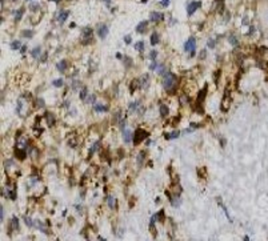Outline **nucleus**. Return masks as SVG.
<instances>
[{"label": "nucleus", "mask_w": 268, "mask_h": 241, "mask_svg": "<svg viewBox=\"0 0 268 241\" xmlns=\"http://www.w3.org/2000/svg\"><path fill=\"white\" fill-rule=\"evenodd\" d=\"M149 40H151V42H149V43H151V46H156V44H157V43L160 42V40H159V35H157V32H153V33L151 35V37H149Z\"/></svg>", "instance_id": "nucleus-30"}, {"label": "nucleus", "mask_w": 268, "mask_h": 241, "mask_svg": "<svg viewBox=\"0 0 268 241\" xmlns=\"http://www.w3.org/2000/svg\"><path fill=\"white\" fill-rule=\"evenodd\" d=\"M124 64L127 68H129V67H132V59L128 58V56H125L124 58Z\"/></svg>", "instance_id": "nucleus-41"}, {"label": "nucleus", "mask_w": 268, "mask_h": 241, "mask_svg": "<svg viewBox=\"0 0 268 241\" xmlns=\"http://www.w3.org/2000/svg\"><path fill=\"white\" fill-rule=\"evenodd\" d=\"M123 140H124L125 144H129L131 141H133V132L129 129H124L123 131Z\"/></svg>", "instance_id": "nucleus-13"}, {"label": "nucleus", "mask_w": 268, "mask_h": 241, "mask_svg": "<svg viewBox=\"0 0 268 241\" xmlns=\"http://www.w3.org/2000/svg\"><path fill=\"white\" fill-rule=\"evenodd\" d=\"M107 204H108V207L111 208V209H115L116 208V199L113 197V196H107Z\"/></svg>", "instance_id": "nucleus-23"}, {"label": "nucleus", "mask_w": 268, "mask_h": 241, "mask_svg": "<svg viewBox=\"0 0 268 241\" xmlns=\"http://www.w3.org/2000/svg\"><path fill=\"white\" fill-rule=\"evenodd\" d=\"M50 1H54V3H56V4H59L62 0H50Z\"/></svg>", "instance_id": "nucleus-59"}, {"label": "nucleus", "mask_w": 268, "mask_h": 241, "mask_svg": "<svg viewBox=\"0 0 268 241\" xmlns=\"http://www.w3.org/2000/svg\"><path fill=\"white\" fill-rule=\"evenodd\" d=\"M207 91H208V85H204L198 93V97H196V101H195V107H196V111L199 113H204V109H203V104H204V100H206L207 96Z\"/></svg>", "instance_id": "nucleus-2"}, {"label": "nucleus", "mask_w": 268, "mask_h": 241, "mask_svg": "<svg viewBox=\"0 0 268 241\" xmlns=\"http://www.w3.org/2000/svg\"><path fill=\"white\" fill-rule=\"evenodd\" d=\"M67 68H68V63H67V60H60L56 64V69H58L59 72H66Z\"/></svg>", "instance_id": "nucleus-20"}, {"label": "nucleus", "mask_w": 268, "mask_h": 241, "mask_svg": "<svg viewBox=\"0 0 268 241\" xmlns=\"http://www.w3.org/2000/svg\"><path fill=\"white\" fill-rule=\"evenodd\" d=\"M52 85L56 87V88H60V87L64 85V80H63V79H55V80L52 81Z\"/></svg>", "instance_id": "nucleus-34"}, {"label": "nucleus", "mask_w": 268, "mask_h": 241, "mask_svg": "<svg viewBox=\"0 0 268 241\" xmlns=\"http://www.w3.org/2000/svg\"><path fill=\"white\" fill-rule=\"evenodd\" d=\"M96 33H97V36L101 39V40H104L107 36H108V33H109V29H108V25L107 24H99L97 25V29H96Z\"/></svg>", "instance_id": "nucleus-6"}, {"label": "nucleus", "mask_w": 268, "mask_h": 241, "mask_svg": "<svg viewBox=\"0 0 268 241\" xmlns=\"http://www.w3.org/2000/svg\"><path fill=\"white\" fill-rule=\"evenodd\" d=\"M39 7H40V4H31V9H32V11H36Z\"/></svg>", "instance_id": "nucleus-53"}, {"label": "nucleus", "mask_w": 268, "mask_h": 241, "mask_svg": "<svg viewBox=\"0 0 268 241\" xmlns=\"http://www.w3.org/2000/svg\"><path fill=\"white\" fill-rule=\"evenodd\" d=\"M155 203H156V204H159V203H160V199H159V197H156V199H155Z\"/></svg>", "instance_id": "nucleus-60"}, {"label": "nucleus", "mask_w": 268, "mask_h": 241, "mask_svg": "<svg viewBox=\"0 0 268 241\" xmlns=\"http://www.w3.org/2000/svg\"><path fill=\"white\" fill-rule=\"evenodd\" d=\"M148 58L151 59V60H156L157 59V51H155V50H152L149 54H148Z\"/></svg>", "instance_id": "nucleus-40"}, {"label": "nucleus", "mask_w": 268, "mask_h": 241, "mask_svg": "<svg viewBox=\"0 0 268 241\" xmlns=\"http://www.w3.org/2000/svg\"><path fill=\"white\" fill-rule=\"evenodd\" d=\"M116 58H117V59H121V58H123V56H121L120 54H116Z\"/></svg>", "instance_id": "nucleus-61"}, {"label": "nucleus", "mask_w": 268, "mask_h": 241, "mask_svg": "<svg viewBox=\"0 0 268 241\" xmlns=\"http://www.w3.org/2000/svg\"><path fill=\"white\" fill-rule=\"evenodd\" d=\"M36 103H38V104H36V107H39V108H43L44 107V100L42 99V97L36 100Z\"/></svg>", "instance_id": "nucleus-46"}, {"label": "nucleus", "mask_w": 268, "mask_h": 241, "mask_svg": "<svg viewBox=\"0 0 268 241\" xmlns=\"http://www.w3.org/2000/svg\"><path fill=\"white\" fill-rule=\"evenodd\" d=\"M5 192H7V199L16 200V197H17V191H16V185H15V184H9V183H8L7 188H5Z\"/></svg>", "instance_id": "nucleus-7"}, {"label": "nucleus", "mask_w": 268, "mask_h": 241, "mask_svg": "<svg viewBox=\"0 0 268 241\" xmlns=\"http://www.w3.org/2000/svg\"><path fill=\"white\" fill-rule=\"evenodd\" d=\"M24 7H20L19 8V11L16 12V15H15V21H20L21 20V17H23V15H24Z\"/></svg>", "instance_id": "nucleus-32"}, {"label": "nucleus", "mask_w": 268, "mask_h": 241, "mask_svg": "<svg viewBox=\"0 0 268 241\" xmlns=\"http://www.w3.org/2000/svg\"><path fill=\"white\" fill-rule=\"evenodd\" d=\"M199 58L202 59V60H204V59L207 58V51H206V50H203L202 52H200V55H199Z\"/></svg>", "instance_id": "nucleus-49"}, {"label": "nucleus", "mask_w": 268, "mask_h": 241, "mask_svg": "<svg viewBox=\"0 0 268 241\" xmlns=\"http://www.w3.org/2000/svg\"><path fill=\"white\" fill-rule=\"evenodd\" d=\"M139 81H140V88L147 89L148 87H149V75H148V73L143 75V76L139 79Z\"/></svg>", "instance_id": "nucleus-12"}, {"label": "nucleus", "mask_w": 268, "mask_h": 241, "mask_svg": "<svg viewBox=\"0 0 268 241\" xmlns=\"http://www.w3.org/2000/svg\"><path fill=\"white\" fill-rule=\"evenodd\" d=\"M87 96H88V89H87V87H83V88L80 89L79 97H80V100H83V101H86V100H87Z\"/></svg>", "instance_id": "nucleus-29"}, {"label": "nucleus", "mask_w": 268, "mask_h": 241, "mask_svg": "<svg viewBox=\"0 0 268 241\" xmlns=\"http://www.w3.org/2000/svg\"><path fill=\"white\" fill-rule=\"evenodd\" d=\"M93 29L91 27H86L83 29V39H89V37H93Z\"/></svg>", "instance_id": "nucleus-24"}, {"label": "nucleus", "mask_w": 268, "mask_h": 241, "mask_svg": "<svg viewBox=\"0 0 268 241\" xmlns=\"http://www.w3.org/2000/svg\"><path fill=\"white\" fill-rule=\"evenodd\" d=\"M139 107H140V103H139V101H135V103H131V104H129V109H131L132 112L139 111Z\"/></svg>", "instance_id": "nucleus-37"}, {"label": "nucleus", "mask_w": 268, "mask_h": 241, "mask_svg": "<svg viewBox=\"0 0 268 241\" xmlns=\"http://www.w3.org/2000/svg\"><path fill=\"white\" fill-rule=\"evenodd\" d=\"M228 42H229V44H231L232 47H236V46H237V43H239L235 35H229V36H228Z\"/></svg>", "instance_id": "nucleus-33"}, {"label": "nucleus", "mask_w": 268, "mask_h": 241, "mask_svg": "<svg viewBox=\"0 0 268 241\" xmlns=\"http://www.w3.org/2000/svg\"><path fill=\"white\" fill-rule=\"evenodd\" d=\"M148 137H149V133H148L145 129H143V128H136V131L133 132V144L137 145V144H140L143 140H145V139H148Z\"/></svg>", "instance_id": "nucleus-4"}, {"label": "nucleus", "mask_w": 268, "mask_h": 241, "mask_svg": "<svg viewBox=\"0 0 268 241\" xmlns=\"http://www.w3.org/2000/svg\"><path fill=\"white\" fill-rule=\"evenodd\" d=\"M164 19V15L161 12H157V11H153L149 13V20L152 23H157V21H161Z\"/></svg>", "instance_id": "nucleus-11"}, {"label": "nucleus", "mask_w": 268, "mask_h": 241, "mask_svg": "<svg viewBox=\"0 0 268 241\" xmlns=\"http://www.w3.org/2000/svg\"><path fill=\"white\" fill-rule=\"evenodd\" d=\"M93 42V37H89V39H84V40H82V44L83 46H87V44H91V43Z\"/></svg>", "instance_id": "nucleus-47"}, {"label": "nucleus", "mask_w": 268, "mask_h": 241, "mask_svg": "<svg viewBox=\"0 0 268 241\" xmlns=\"http://www.w3.org/2000/svg\"><path fill=\"white\" fill-rule=\"evenodd\" d=\"M145 156H147V152H145V151H140V152L137 153V156H136V163H137L139 167L143 165L144 160H145Z\"/></svg>", "instance_id": "nucleus-17"}, {"label": "nucleus", "mask_w": 268, "mask_h": 241, "mask_svg": "<svg viewBox=\"0 0 268 241\" xmlns=\"http://www.w3.org/2000/svg\"><path fill=\"white\" fill-rule=\"evenodd\" d=\"M170 1H171V0H161V5H163V7H167L168 4H170Z\"/></svg>", "instance_id": "nucleus-54"}, {"label": "nucleus", "mask_w": 268, "mask_h": 241, "mask_svg": "<svg viewBox=\"0 0 268 241\" xmlns=\"http://www.w3.org/2000/svg\"><path fill=\"white\" fill-rule=\"evenodd\" d=\"M27 155H28V149H25V148H20V147H16L15 156H16L17 160H25V159H27Z\"/></svg>", "instance_id": "nucleus-9"}, {"label": "nucleus", "mask_w": 268, "mask_h": 241, "mask_svg": "<svg viewBox=\"0 0 268 241\" xmlns=\"http://www.w3.org/2000/svg\"><path fill=\"white\" fill-rule=\"evenodd\" d=\"M147 27H148V21L147 20H143V21H140V23L136 25V32H137V33H143L144 31L147 29Z\"/></svg>", "instance_id": "nucleus-18"}, {"label": "nucleus", "mask_w": 268, "mask_h": 241, "mask_svg": "<svg viewBox=\"0 0 268 241\" xmlns=\"http://www.w3.org/2000/svg\"><path fill=\"white\" fill-rule=\"evenodd\" d=\"M21 36H23V37H32V36H34V31H23V32H21Z\"/></svg>", "instance_id": "nucleus-42"}, {"label": "nucleus", "mask_w": 268, "mask_h": 241, "mask_svg": "<svg viewBox=\"0 0 268 241\" xmlns=\"http://www.w3.org/2000/svg\"><path fill=\"white\" fill-rule=\"evenodd\" d=\"M179 136H180V132H179V131H174L172 133L164 135V139H165V140H174V139H178Z\"/></svg>", "instance_id": "nucleus-27"}, {"label": "nucleus", "mask_w": 268, "mask_h": 241, "mask_svg": "<svg viewBox=\"0 0 268 241\" xmlns=\"http://www.w3.org/2000/svg\"><path fill=\"white\" fill-rule=\"evenodd\" d=\"M253 32H255V27H251V28H249V32H248V35H252Z\"/></svg>", "instance_id": "nucleus-57"}, {"label": "nucleus", "mask_w": 268, "mask_h": 241, "mask_svg": "<svg viewBox=\"0 0 268 241\" xmlns=\"http://www.w3.org/2000/svg\"><path fill=\"white\" fill-rule=\"evenodd\" d=\"M139 88H140L139 79H133V80L131 81V84H129V92H131V93H133V92H135V89H139Z\"/></svg>", "instance_id": "nucleus-22"}, {"label": "nucleus", "mask_w": 268, "mask_h": 241, "mask_svg": "<svg viewBox=\"0 0 268 241\" xmlns=\"http://www.w3.org/2000/svg\"><path fill=\"white\" fill-rule=\"evenodd\" d=\"M184 51L190 54L191 58L195 56V51H196V39L195 37H190L184 44Z\"/></svg>", "instance_id": "nucleus-5"}, {"label": "nucleus", "mask_w": 268, "mask_h": 241, "mask_svg": "<svg viewBox=\"0 0 268 241\" xmlns=\"http://www.w3.org/2000/svg\"><path fill=\"white\" fill-rule=\"evenodd\" d=\"M23 107H24V103H23V100H19V101H17V105H16V113H17V115H21V111H23Z\"/></svg>", "instance_id": "nucleus-35"}, {"label": "nucleus", "mask_w": 268, "mask_h": 241, "mask_svg": "<svg viewBox=\"0 0 268 241\" xmlns=\"http://www.w3.org/2000/svg\"><path fill=\"white\" fill-rule=\"evenodd\" d=\"M24 221H25V224H27L28 226H31V228H32V226H35V222L32 221V220H31L29 217H27V216L24 217Z\"/></svg>", "instance_id": "nucleus-44"}, {"label": "nucleus", "mask_w": 268, "mask_h": 241, "mask_svg": "<svg viewBox=\"0 0 268 241\" xmlns=\"http://www.w3.org/2000/svg\"><path fill=\"white\" fill-rule=\"evenodd\" d=\"M100 145V141H95L93 143V145L89 148V152H88V159H91V156H92V153H95L97 151V147Z\"/></svg>", "instance_id": "nucleus-31"}, {"label": "nucleus", "mask_w": 268, "mask_h": 241, "mask_svg": "<svg viewBox=\"0 0 268 241\" xmlns=\"http://www.w3.org/2000/svg\"><path fill=\"white\" fill-rule=\"evenodd\" d=\"M109 1H111V0H104V3H107V4H109Z\"/></svg>", "instance_id": "nucleus-62"}, {"label": "nucleus", "mask_w": 268, "mask_h": 241, "mask_svg": "<svg viewBox=\"0 0 268 241\" xmlns=\"http://www.w3.org/2000/svg\"><path fill=\"white\" fill-rule=\"evenodd\" d=\"M190 127L191 128H194V129H196V128H199V127H202V125H200V124H196V123H191Z\"/></svg>", "instance_id": "nucleus-52"}, {"label": "nucleus", "mask_w": 268, "mask_h": 241, "mask_svg": "<svg viewBox=\"0 0 268 241\" xmlns=\"http://www.w3.org/2000/svg\"><path fill=\"white\" fill-rule=\"evenodd\" d=\"M167 68H165V65L164 64H157V68H156V73L157 75H160V76H164L165 73H167Z\"/></svg>", "instance_id": "nucleus-26"}, {"label": "nucleus", "mask_w": 268, "mask_h": 241, "mask_svg": "<svg viewBox=\"0 0 268 241\" xmlns=\"http://www.w3.org/2000/svg\"><path fill=\"white\" fill-rule=\"evenodd\" d=\"M220 75H222V71H220V69L215 71V73H214V81H215V84H218V83H219V77H220Z\"/></svg>", "instance_id": "nucleus-39"}, {"label": "nucleus", "mask_w": 268, "mask_h": 241, "mask_svg": "<svg viewBox=\"0 0 268 241\" xmlns=\"http://www.w3.org/2000/svg\"><path fill=\"white\" fill-rule=\"evenodd\" d=\"M21 47H23V44H21L20 40H13V42L9 44V48H11L12 51H17V50H20Z\"/></svg>", "instance_id": "nucleus-25"}, {"label": "nucleus", "mask_w": 268, "mask_h": 241, "mask_svg": "<svg viewBox=\"0 0 268 241\" xmlns=\"http://www.w3.org/2000/svg\"><path fill=\"white\" fill-rule=\"evenodd\" d=\"M46 120H47V125L48 127H54L55 123H56V117H55V115L51 113V112H47L46 113Z\"/></svg>", "instance_id": "nucleus-16"}, {"label": "nucleus", "mask_w": 268, "mask_h": 241, "mask_svg": "<svg viewBox=\"0 0 268 241\" xmlns=\"http://www.w3.org/2000/svg\"><path fill=\"white\" fill-rule=\"evenodd\" d=\"M156 216V220L159 222H164L165 221V212H164V209H161V211H159L157 213L155 214Z\"/></svg>", "instance_id": "nucleus-28"}, {"label": "nucleus", "mask_w": 268, "mask_h": 241, "mask_svg": "<svg viewBox=\"0 0 268 241\" xmlns=\"http://www.w3.org/2000/svg\"><path fill=\"white\" fill-rule=\"evenodd\" d=\"M93 111L97 112V113H103V112H107L108 111V107L103 103H96L93 105Z\"/></svg>", "instance_id": "nucleus-15"}, {"label": "nucleus", "mask_w": 268, "mask_h": 241, "mask_svg": "<svg viewBox=\"0 0 268 241\" xmlns=\"http://www.w3.org/2000/svg\"><path fill=\"white\" fill-rule=\"evenodd\" d=\"M207 46L210 47L211 50H214L215 46H216V42H215V39H208V42H207Z\"/></svg>", "instance_id": "nucleus-43"}, {"label": "nucleus", "mask_w": 268, "mask_h": 241, "mask_svg": "<svg viewBox=\"0 0 268 241\" xmlns=\"http://www.w3.org/2000/svg\"><path fill=\"white\" fill-rule=\"evenodd\" d=\"M156 68H157V61H156V60H152L151 65H149V69H151V71H156Z\"/></svg>", "instance_id": "nucleus-45"}, {"label": "nucleus", "mask_w": 268, "mask_h": 241, "mask_svg": "<svg viewBox=\"0 0 268 241\" xmlns=\"http://www.w3.org/2000/svg\"><path fill=\"white\" fill-rule=\"evenodd\" d=\"M25 1H32V0H25Z\"/></svg>", "instance_id": "nucleus-63"}, {"label": "nucleus", "mask_w": 268, "mask_h": 241, "mask_svg": "<svg viewBox=\"0 0 268 241\" xmlns=\"http://www.w3.org/2000/svg\"><path fill=\"white\" fill-rule=\"evenodd\" d=\"M20 229V221H19V217H16V216H13V217L11 218V221H9V225H8V232L11 233V230H19Z\"/></svg>", "instance_id": "nucleus-10"}, {"label": "nucleus", "mask_w": 268, "mask_h": 241, "mask_svg": "<svg viewBox=\"0 0 268 241\" xmlns=\"http://www.w3.org/2000/svg\"><path fill=\"white\" fill-rule=\"evenodd\" d=\"M219 205H220V207L223 208V211H224V213H225V216H227V218H228V220H229V222H232V218H231V216H229V213H228V209H227V207H225V205H224V204H223V203H220V201H219Z\"/></svg>", "instance_id": "nucleus-38"}, {"label": "nucleus", "mask_w": 268, "mask_h": 241, "mask_svg": "<svg viewBox=\"0 0 268 241\" xmlns=\"http://www.w3.org/2000/svg\"><path fill=\"white\" fill-rule=\"evenodd\" d=\"M159 113H160L161 117H167V116L170 115V108H168V105H165V104H160Z\"/></svg>", "instance_id": "nucleus-19"}, {"label": "nucleus", "mask_w": 268, "mask_h": 241, "mask_svg": "<svg viewBox=\"0 0 268 241\" xmlns=\"http://www.w3.org/2000/svg\"><path fill=\"white\" fill-rule=\"evenodd\" d=\"M124 43L125 44H131V36H129V35L124 36Z\"/></svg>", "instance_id": "nucleus-50"}, {"label": "nucleus", "mask_w": 268, "mask_h": 241, "mask_svg": "<svg viewBox=\"0 0 268 241\" xmlns=\"http://www.w3.org/2000/svg\"><path fill=\"white\" fill-rule=\"evenodd\" d=\"M225 143H227V140H225V139H220V145H222V147L225 145Z\"/></svg>", "instance_id": "nucleus-56"}, {"label": "nucleus", "mask_w": 268, "mask_h": 241, "mask_svg": "<svg viewBox=\"0 0 268 241\" xmlns=\"http://www.w3.org/2000/svg\"><path fill=\"white\" fill-rule=\"evenodd\" d=\"M179 87V77L176 76L175 73H172L168 71L165 75L163 76V88L164 91L170 93V95H174L176 93Z\"/></svg>", "instance_id": "nucleus-1"}, {"label": "nucleus", "mask_w": 268, "mask_h": 241, "mask_svg": "<svg viewBox=\"0 0 268 241\" xmlns=\"http://www.w3.org/2000/svg\"><path fill=\"white\" fill-rule=\"evenodd\" d=\"M95 100H96V96H95V95H91V96H89V99L87 100V101H88V103H95Z\"/></svg>", "instance_id": "nucleus-51"}, {"label": "nucleus", "mask_w": 268, "mask_h": 241, "mask_svg": "<svg viewBox=\"0 0 268 241\" xmlns=\"http://www.w3.org/2000/svg\"><path fill=\"white\" fill-rule=\"evenodd\" d=\"M42 54H43V51H42V47H40V46L35 47V48L31 51V56L34 59H39L40 56H42Z\"/></svg>", "instance_id": "nucleus-21"}, {"label": "nucleus", "mask_w": 268, "mask_h": 241, "mask_svg": "<svg viewBox=\"0 0 268 241\" xmlns=\"http://www.w3.org/2000/svg\"><path fill=\"white\" fill-rule=\"evenodd\" d=\"M0 213H1V221L4 220V208L1 207V211H0Z\"/></svg>", "instance_id": "nucleus-58"}, {"label": "nucleus", "mask_w": 268, "mask_h": 241, "mask_svg": "<svg viewBox=\"0 0 268 241\" xmlns=\"http://www.w3.org/2000/svg\"><path fill=\"white\" fill-rule=\"evenodd\" d=\"M231 104H232V95L229 92V88H225L224 95H223V99H222V104H220V109L223 112H228L229 108H231Z\"/></svg>", "instance_id": "nucleus-3"}, {"label": "nucleus", "mask_w": 268, "mask_h": 241, "mask_svg": "<svg viewBox=\"0 0 268 241\" xmlns=\"http://www.w3.org/2000/svg\"><path fill=\"white\" fill-rule=\"evenodd\" d=\"M68 16H70V11H67V9H62V11L59 12V15H58V21L60 24L66 23V20L68 19Z\"/></svg>", "instance_id": "nucleus-14"}, {"label": "nucleus", "mask_w": 268, "mask_h": 241, "mask_svg": "<svg viewBox=\"0 0 268 241\" xmlns=\"http://www.w3.org/2000/svg\"><path fill=\"white\" fill-rule=\"evenodd\" d=\"M25 51H27V46H23L20 48V52H21V54H25Z\"/></svg>", "instance_id": "nucleus-55"}, {"label": "nucleus", "mask_w": 268, "mask_h": 241, "mask_svg": "<svg viewBox=\"0 0 268 241\" xmlns=\"http://www.w3.org/2000/svg\"><path fill=\"white\" fill-rule=\"evenodd\" d=\"M200 7H202V1H190V4L187 5V15L192 16Z\"/></svg>", "instance_id": "nucleus-8"}, {"label": "nucleus", "mask_w": 268, "mask_h": 241, "mask_svg": "<svg viewBox=\"0 0 268 241\" xmlns=\"http://www.w3.org/2000/svg\"><path fill=\"white\" fill-rule=\"evenodd\" d=\"M47 56H48V54H47V52H44V54L39 58V60L42 61V63H46V61H47Z\"/></svg>", "instance_id": "nucleus-48"}, {"label": "nucleus", "mask_w": 268, "mask_h": 241, "mask_svg": "<svg viewBox=\"0 0 268 241\" xmlns=\"http://www.w3.org/2000/svg\"><path fill=\"white\" fill-rule=\"evenodd\" d=\"M133 47H135V51H137V52H143L144 51V42H137Z\"/></svg>", "instance_id": "nucleus-36"}]
</instances>
